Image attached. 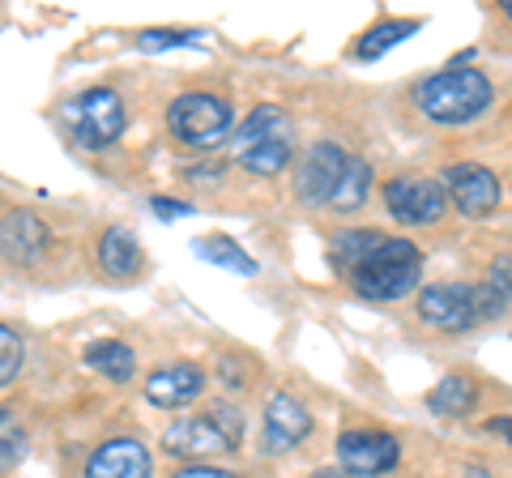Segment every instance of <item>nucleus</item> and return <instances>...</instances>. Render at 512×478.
I'll list each match as a JSON object with an SVG mask.
<instances>
[{
  "label": "nucleus",
  "mask_w": 512,
  "mask_h": 478,
  "mask_svg": "<svg viewBox=\"0 0 512 478\" xmlns=\"http://www.w3.org/2000/svg\"><path fill=\"white\" fill-rule=\"evenodd\" d=\"M461 478H495V474H491V470H483V466H470V470L461 474Z\"/></svg>",
  "instance_id": "nucleus-30"
},
{
  "label": "nucleus",
  "mask_w": 512,
  "mask_h": 478,
  "mask_svg": "<svg viewBox=\"0 0 512 478\" xmlns=\"http://www.w3.org/2000/svg\"><path fill=\"white\" fill-rule=\"evenodd\" d=\"M201 389H205V372L197 363H171V368H158L146 380L150 406H163V410H180L188 402H197Z\"/></svg>",
  "instance_id": "nucleus-15"
},
{
  "label": "nucleus",
  "mask_w": 512,
  "mask_h": 478,
  "mask_svg": "<svg viewBox=\"0 0 512 478\" xmlns=\"http://www.w3.org/2000/svg\"><path fill=\"white\" fill-rule=\"evenodd\" d=\"M487 286H491V291L504 299V304H512V248H508V252H500V257L491 261Z\"/></svg>",
  "instance_id": "nucleus-25"
},
{
  "label": "nucleus",
  "mask_w": 512,
  "mask_h": 478,
  "mask_svg": "<svg viewBox=\"0 0 512 478\" xmlns=\"http://www.w3.org/2000/svg\"><path fill=\"white\" fill-rule=\"evenodd\" d=\"M188 43H197L192 30H146V35L137 39L141 52H167V47H188Z\"/></svg>",
  "instance_id": "nucleus-24"
},
{
  "label": "nucleus",
  "mask_w": 512,
  "mask_h": 478,
  "mask_svg": "<svg viewBox=\"0 0 512 478\" xmlns=\"http://www.w3.org/2000/svg\"><path fill=\"white\" fill-rule=\"evenodd\" d=\"M367 193H372V167H367L363 158H350L338 193H333V201H329V210H338V214L359 210V205L367 201Z\"/></svg>",
  "instance_id": "nucleus-19"
},
{
  "label": "nucleus",
  "mask_w": 512,
  "mask_h": 478,
  "mask_svg": "<svg viewBox=\"0 0 512 478\" xmlns=\"http://www.w3.org/2000/svg\"><path fill=\"white\" fill-rule=\"evenodd\" d=\"M150 210H154L158 218H184V214H188V205L171 201V197H154V201H150Z\"/></svg>",
  "instance_id": "nucleus-27"
},
{
  "label": "nucleus",
  "mask_w": 512,
  "mask_h": 478,
  "mask_svg": "<svg viewBox=\"0 0 512 478\" xmlns=\"http://www.w3.org/2000/svg\"><path fill=\"white\" fill-rule=\"evenodd\" d=\"M384 205L406 227H431L448 214V193L440 180H427V175H397L384 184Z\"/></svg>",
  "instance_id": "nucleus-7"
},
{
  "label": "nucleus",
  "mask_w": 512,
  "mask_h": 478,
  "mask_svg": "<svg viewBox=\"0 0 512 478\" xmlns=\"http://www.w3.org/2000/svg\"><path fill=\"white\" fill-rule=\"evenodd\" d=\"M312 478H346V474H338V470H316Z\"/></svg>",
  "instance_id": "nucleus-31"
},
{
  "label": "nucleus",
  "mask_w": 512,
  "mask_h": 478,
  "mask_svg": "<svg viewBox=\"0 0 512 478\" xmlns=\"http://www.w3.org/2000/svg\"><path fill=\"white\" fill-rule=\"evenodd\" d=\"M197 257L210 261V265H222V269H235V274H256V261L235 244V239H227V235H205V239H197Z\"/></svg>",
  "instance_id": "nucleus-21"
},
{
  "label": "nucleus",
  "mask_w": 512,
  "mask_h": 478,
  "mask_svg": "<svg viewBox=\"0 0 512 478\" xmlns=\"http://www.w3.org/2000/svg\"><path fill=\"white\" fill-rule=\"evenodd\" d=\"M504 308V299L491 291L487 282L478 286H457V282H436L419 295V316L431 329H444V333H466L478 321H487Z\"/></svg>",
  "instance_id": "nucleus-4"
},
{
  "label": "nucleus",
  "mask_w": 512,
  "mask_h": 478,
  "mask_svg": "<svg viewBox=\"0 0 512 478\" xmlns=\"http://www.w3.org/2000/svg\"><path fill=\"white\" fill-rule=\"evenodd\" d=\"M504 13H508V18H512V0H504Z\"/></svg>",
  "instance_id": "nucleus-32"
},
{
  "label": "nucleus",
  "mask_w": 512,
  "mask_h": 478,
  "mask_svg": "<svg viewBox=\"0 0 512 478\" xmlns=\"http://www.w3.org/2000/svg\"><path fill=\"white\" fill-rule=\"evenodd\" d=\"M22 363H26V346H22V338H18V333H13L9 325H0V389L18 380Z\"/></svg>",
  "instance_id": "nucleus-23"
},
{
  "label": "nucleus",
  "mask_w": 512,
  "mask_h": 478,
  "mask_svg": "<svg viewBox=\"0 0 512 478\" xmlns=\"http://www.w3.org/2000/svg\"><path fill=\"white\" fill-rule=\"evenodd\" d=\"M210 419L222 427V432H227L231 444H239V432H244V423H239V410H231V406H214V410H210Z\"/></svg>",
  "instance_id": "nucleus-26"
},
{
  "label": "nucleus",
  "mask_w": 512,
  "mask_h": 478,
  "mask_svg": "<svg viewBox=\"0 0 512 478\" xmlns=\"http://www.w3.org/2000/svg\"><path fill=\"white\" fill-rule=\"evenodd\" d=\"M163 449L171 457H214V453H235V444L210 414H188V419H175L163 432Z\"/></svg>",
  "instance_id": "nucleus-11"
},
{
  "label": "nucleus",
  "mask_w": 512,
  "mask_h": 478,
  "mask_svg": "<svg viewBox=\"0 0 512 478\" xmlns=\"http://www.w3.org/2000/svg\"><path fill=\"white\" fill-rule=\"evenodd\" d=\"M483 427H487V432H491V436H504V440L512 444V419H487Z\"/></svg>",
  "instance_id": "nucleus-29"
},
{
  "label": "nucleus",
  "mask_w": 512,
  "mask_h": 478,
  "mask_svg": "<svg viewBox=\"0 0 512 478\" xmlns=\"http://www.w3.org/2000/svg\"><path fill=\"white\" fill-rule=\"evenodd\" d=\"M47 244H52V231L30 210H9L0 218V252H5L13 265H35L47 252Z\"/></svg>",
  "instance_id": "nucleus-12"
},
{
  "label": "nucleus",
  "mask_w": 512,
  "mask_h": 478,
  "mask_svg": "<svg viewBox=\"0 0 512 478\" xmlns=\"http://www.w3.org/2000/svg\"><path fill=\"white\" fill-rule=\"evenodd\" d=\"M474 397H478L474 380L453 372V376H444L440 385L427 393V410H431V414H440V419H457V414H466V410L474 406Z\"/></svg>",
  "instance_id": "nucleus-17"
},
{
  "label": "nucleus",
  "mask_w": 512,
  "mask_h": 478,
  "mask_svg": "<svg viewBox=\"0 0 512 478\" xmlns=\"http://www.w3.org/2000/svg\"><path fill=\"white\" fill-rule=\"evenodd\" d=\"M175 478H244V474H231V470H214V466H188Z\"/></svg>",
  "instance_id": "nucleus-28"
},
{
  "label": "nucleus",
  "mask_w": 512,
  "mask_h": 478,
  "mask_svg": "<svg viewBox=\"0 0 512 478\" xmlns=\"http://www.w3.org/2000/svg\"><path fill=\"white\" fill-rule=\"evenodd\" d=\"M291 146H295V129L286 120V111L274 103L256 107L235 129V158L252 175H282L286 163H291Z\"/></svg>",
  "instance_id": "nucleus-3"
},
{
  "label": "nucleus",
  "mask_w": 512,
  "mask_h": 478,
  "mask_svg": "<svg viewBox=\"0 0 512 478\" xmlns=\"http://www.w3.org/2000/svg\"><path fill=\"white\" fill-rule=\"evenodd\" d=\"M86 478H150V449L141 440H107L86 461Z\"/></svg>",
  "instance_id": "nucleus-14"
},
{
  "label": "nucleus",
  "mask_w": 512,
  "mask_h": 478,
  "mask_svg": "<svg viewBox=\"0 0 512 478\" xmlns=\"http://www.w3.org/2000/svg\"><path fill=\"white\" fill-rule=\"evenodd\" d=\"M397 457H402V449L384 432H342L338 436V461L346 474H359V478L389 474L397 466Z\"/></svg>",
  "instance_id": "nucleus-10"
},
{
  "label": "nucleus",
  "mask_w": 512,
  "mask_h": 478,
  "mask_svg": "<svg viewBox=\"0 0 512 478\" xmlns=\"http://www.w3.org/2000/svg\"><path fill=\"white\" fill-rule=\"evenodd\" d=\"M64 124H69V133L77 146H86V150H107V146H116L120 133H124V103H120V94L116 90H86L82 99H73V103H64Z\"/></svg>",
  "instance_id": "nucleus-6"
},
{
  "label": "nucleus",
  "mask_w": 512,
  "mask_h": 478,
  "mask_svg": "<svg viewBox=\"0 0 512 478\" xmlns=\"http://www.w3.org/2000/svg\"><path fill=\"white\" fill-rule=\"evenodd\" d=\"M333 265L372 304H389V299L410 295L423 274L419 248L410 239H393L380 231H342L333 239Z\"/></svg>",
  "instance_id": "nucleus-1"
},
{
  "label": "nucleus",
  "mask_w": 512,
  "mask_h": 478,
  "mask_svg": "<svg viewBox=\"0 0 512 478\" xmlns=\"http://www.w3.org/2000/svg\"><path fill=\"white\" fill-rule=\"evenodd\" d=\"M444 193L466 218H487L495 205H500V180L495 171L483 163H457L444 171Z\"/></svg>",
  "instance_id": "nucleus-8"
},
{
  "label": "nucleus",
  "mask_w": 512,
  "mask_h": 478,
  "mask_svg": "<svg viewBox=\"0 0 512 478\" xmlns=\"http://www.w3.org/2000/svg\"><path fill=\"white\" fill-rule=\"evenodd\" d=\"M346 163H350V154L342 146H333V141H316V146L303 154L299 175H295L299 197L308 205H329L333 193H338V184H342V175H346Z\"/></svg>",
  "instance_id": "nucleus-9"
},
{
  "label": "nucleus",
  "mask_w": 512,
  "mask_h": 478,
  "mask_svg": "<svg viewBox=\"0 0 512 478\" xmlns=\"http://www.w3.org/2000/svg\"><path fill=\"white\" fill-rule=\"evenodd\" d=\"M99 265H103V274H111V278H137L141 274V244H137V235L124 231V227L103 231Z\"/></svg>",
  "instance_id": "nucleus-16"
},
{
  "label": "nucleus",
  "mask_w": 512,
  "mask_h": 478,
  "mask_svg": "<svg viewBox=\"0 0 512 478\" xmlns=\"http://www.w3.org/2000/svg\"><path fill=\"white\" fill-rule=\"evenodd\" d=\"M423 116L436 124H466L491 107V82L478 69H444L414 90Z\"/></svg>",
  "instance_id": "nucleus-2"
},
{
  "label": "nucleus",
  "mask_w": 512,
  "mask_h": 478,
  "mask_svg": "<svg viewBox=\"0 0 512 478\" xmlns=\"http://www.w3.org/2000/svg\"><path fill=\"white\" fill-rule=\"evenodd\" d=\"M26 449V432H22V423H18V414L0 406V470H9V466H18V457Z\"/></svg>",
  "instance_id": "nucleus-22"
},
{
  "label": "nucleus",
  "mask_w": 512,
  "mask_h": 478,
  "mask_svg": "<svg viewBox=\"0 0 512 478\" xmlns=\"http://www.w3.org/2000/svg\"><path fill=\"white\" fill-rule=\"evenodd\" d=\"M167 124L184 146L214 150L218 141H227V133L235 129V111L227 99H218V94L192 90V94H180V99L167 107Z\"/></svg>",
  "instance_id": "nucleus-5"
},
{
  "label": "nucleus",
  "mask_w": 512,
  "mask_h": 478,
  "mask_svg": "<svg viewBox=\"0 0 512 478\" xmlns=\"http://www.w3.org/2000/svg\"><path fill=\"white\" fill-rule=\"evenodd\" d=\"M312 432V414L303 410L299 397L291 393H274L265 406V449L269 453H282V449H295L299 440H308Z\"/></svg>",
  "instance_id": "nucleus-13"
},
{
  "label": "nucleus",
  "mask_w": 512,
  "mask_h": 478,
  "mask_svg": "<svg viewBox=\"0 0 512 478\" xmlns=\"http://www.w3.org/2000/svg\"><path fill=\"white\" fill-rule=\"evenodd\" d=\"M86 368L124 385V380H133V372H137V355L124 342H94V346H86Z\"/></svg>",
  "instance_id": "nucleus-18"
},
{
  "label": "nucleus",
  "mask_w": 512,
  "mask_h": 478,
  "mask_svg": "<svg viewBox=\"0 0 512 478\" xmlns=\"http://www.w3.org/2000/svg\"><path fill=\"white\" fill-rule=\"evenodd\" d=\"M414 30H419V22H414V18L380 22V26H372V30H367V35L355 43V56H359V60H376V56L389 52V47H397L402 39H410Z\"/></svg>",
  "instance_id": "nucleus-20"
}]
</instances>
